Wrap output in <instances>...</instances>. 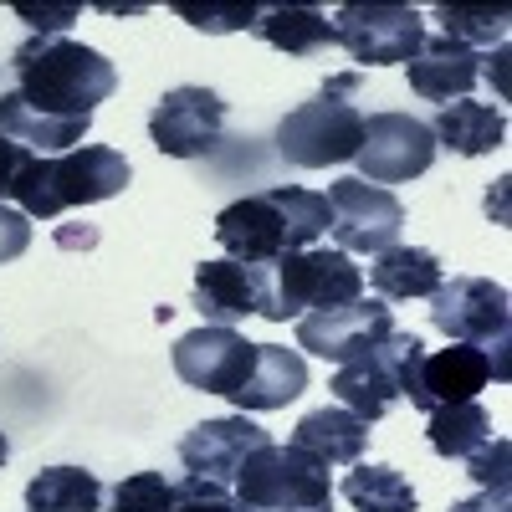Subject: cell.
<instances>
[{
  "label": "cell",
  "mask_w": 512,
  "mask_h": 512,
  "mask_svg": "<svg viewBox=\"0 0 512 512\" xmlns=\"http://www.w3.org/2000/svg\"><path fill=\"white\" fill-rule=\"evenodd\" d=\"M507 461H512V441L492 436L482 451L466 456V477H472L482 492H507Z\"/></svg>",
  "instance_id": "cell-31"
},
{
  "label": "cell",
  "mask_w": 512,
  "mask_h": 512,
  "mask_svg": "<svg viewBox=\"0 0 512 512\" xmlns=\"http://www.w3.org/2000/svg\"><path fill=\"white\" fill-rule=\"evenodd\" d=\"M26 246H31L26 216H21V210H11V205H0V262H16Z\"/></svg>",
  "instance_id": "cell-33"
},
{
  "label": "cell",
  "mask_w": 512,
  "mask_h": 512,
  "mask_svg": "<svg viewBox=\"0 0 512 512\" xmlns=\"http://www.w3.org/2000/svg\"><path fill=\"white\" fill-rule=\"evenodd\" d=\"M431 323L451 344H472V349L507 344V328H512L507 287L492 277H451L431 292Z\"/></svg>",
  "instance_id": "cell-11"
},
{
  "label": "cell",
  "mask_w": 512,
  "mask_h": 512,
  "mask_svg": "<svg viewBox=\"0 0 512 512\" xmlns=\"http://www.w3.org/2000/svg\"><path fill=\"white\" fill-rule=\"evenodd\" d=\"M344 502L354 507V512H415L420 502H415V487L395 472V466H364V461H354V472L344 477Z\"/></svg>",
  "instance_id": "cell-27"
},
{
  "label": "cell",
  "mask_w": 512,
  "mask_h": 512,
  "mask_svg": "<svg viewBox=\"0 0 512 512\" xmlns=\"http://www.w3.org/2000/svg\"><path fill=\"white\" fill-rule=\"evenodd\" d=\"M354 164H359V180L379 190L420 180L436 164V134H431V123H420L410 113H369Z\"/></svg>",
  "instance_id": "cell-8"
},
{
  "label": "cell",
  "mask_w": 512,
  "mask_h": 512,
  "mask_svg": "<svg viewBox=\"0 0 512 512\" xmlns=\"http://www.w3.org/2000/svg\"><path fill=\"white\" fill-rule=\"evenodd\" d=\"M26 164H31V149H21L16 139L0 134V200H11V190H16V180H21Z\"/></svg>",
  "instance_id": "cell-35"
},
{
  "label": "cell",
  "mask_w": 512,
  "mask_h": 512,
  "mask_svg": "<svg viewBox=\"0 0 512 512\" xmlns=\"http://www.w3.org/2000/svg\"><path fill=\"white\" fill-rule=\"evenodd\" d=\"M308 390V364L297 349L282 344H256V369L241 390L231 395V405L241 415H262V410H282L287 400H297Z\"/></svg>",
  "instance_id": "cell-19"
},
{
  "label": "cell",
  "mask_w": 512,
  "mask_h": 512,
  "mask_svg": "<svg viewBox=\"0 0 512 512\" xmlns=\"http://www.w3.org/2000/svg\"><path fill=\"white\" fill-rule=\"evenodd\" d=\"M251 31L287 57H313V52L333 47V21L318 6H272L256 16Z\"/></svg>",
  "instance_id": "cell-24"
},
{
  "label": "cell",
  "mask_w": 512,
  "mask_h": 512,
  "mask_svg": "<svg viewBox=\"0 0 512 512\" xmlns=\"http://www.w3.org/2000/svg\"><path fill=\"white\" fill-rule=\"evenodd\" d=\"M446 512H512V502H507V492H477L466 502H451Z\"/></svg>",
  "instance_id": "cell-36"
},
{
  "label": "cell",
  "mask_w": 512,
  "mask_h": 512,
  "mask_svg": "<svg viewBox=\"0 0 512 512\" xmlns=\"http://www.w3.org/2000/svg\"><path fill=\"white\" fill-rule=\"evenodd\" d=\"M103 482L82 466H47L36 472L26 487V507L31 512H103Z\"/></svg>",
  "instance_id": "cell-25"
},
{
  "label": "cell",
  "mask_w": 512,
  "mask_h": 512,
  "mask_svg": "<svg viewBox=\"0 0 512 512\" xmlns=\"http://www.w3.org/2000/svg\"><path fill=\"white\" fill-rule=\"evenodd\" d=\"M134 180L128 159L108 144H77L67 154L41 159L31 154V164L21 169V180L11 190V200L21 205V216H41V221H57L62 210L72 205H98L123 195V185Z\"/></svg>",
  "instance_id": "cell-3"
},
{
  "label": "cell",
  "mask_w": 512,
  "mask_h": 512,
  "mask_svg": "<svg viewBox=\"0 0 512 512\" xmlns=\"http://www.w3.org/2000/svg\"><path fill=\"white\" fill-rule=\"evenodd\" d=\"M236 512H333L328 466L272 441L236 472Z\"/></svg>",
  "instance_id": "cell-6"
},
{
  "label": "cell",
  "mask_w": 512,
  "mask_h": 512,
  "mask_svg": "<svg viewBox=\"0 0 512 512\" xmlns=\"http://www.w3.org/2000/svg\"><path fill=\"white\" fill-rule=\"evenodd\" d=\"M262 446H272V436L251 415H216V420H200L195 431L180 441V461H185L190 477L236 482V472Z\"/></svg>",
  "instance_id": "cell-15"
},
{
  "label": "cell",
  "mask_w": 512,
  "mask_h": 512,
  "mask_svg": "<svg viewBox=\"0 0 512 512\" xmlns=\"http://www.w3.org/2000/svg\"><path fill=\"white\" fill-rule=\"evenodd\" d=\"M226 134V103L210 88H175L149 113V139L169 159H205Z\"/></svg>",
  "instance_id": "cell-13"
},
{
  "label": "cell",
  "mask_w": 512,
  "mask_h": 512,
  "mask_svg": "<svg viewBox=\"0 0 512 512\" xmlns=\"http://www.w3.org/2000/svg\"><path fill=\"white\" fill-rule=\"evenodd\" d=\"M333 41L359 67H400L420 52L425 16L415 6H344L333 16Z\"/></svg>",
  "instance_id": "cell-10"
},
{
  "label": "cell",
  "mask_w": 512,
  "mask_h": 512,
  "mask_svg": "<svg viewBox=\"0 0 512 512\" xmlns=\"http://www.w3.org/2000/svg\"><path fill=\"white\" fill-rule=\"evenodd\" d=\"M390 333H395V318H390L384 297H349V303H338V308H318V313L297 318V349L344 364V359L374 349L379 338H390Z\"/></svg>",
  "instance_id": "cell-12"
},
{
  "label": "cell",
  "mask_w": 512,
  "mask_h": 512,
  "mask_svg": "<svg viewBox=\"0 0 512 512\" xmlns=\"http://www.w3.org/2000/svg\"><path fill=\"white\" fill-rule=\"evenodd\" d=\"M369 282H374V292L384 297V303H410V297H431L446 282V272L436 262V251H425V246H390V251L374 256Z\"/></svg>",
  "instance_id": "cell-23"
},
{
  "label": "cell",
  "mask_w": 512,
  "mask_h": 512,
  "mask_svg": "<svg viewBox=\"0 0 512 512\" xmlns=\"http://www.w3.org/2000/svg\"><path fill=\"white\" fill-rule=\"evenodd\" d=\"M6 461H11V441H6V436H0V466H6Z\"/></svg>",
  "instance_id": "cell-37"
},
{
  "label": "cell",
  "mask_w": 512,
  "mask_h": 512,
  "mask_svg": "<svg viewBox=\"0 0 512 512\" xmlns=\"http://www.w3.org/2000/svg\"><path fill=\"white\" fill-rule=\"evenodd\" d=\"M420 359H425V344L415 333L395 328L390 338H379L374 349H364V354L338 364V374L328 379V390H333L338 405L354 410L359 420H384L400 395H410V379H415Z\"/></svg>",
  "instance_id": "cell-7"
},
{
  "label": "cell",
  "mask_w": 512,
  "mask_h": 512,
  "mask_svg": "<svg viewBox=\"0 0 512 512\" xmlns=\"http://www.w3.org/2000/svg\"><path fill=\"white\" fill-rule=\"evenodd\" d=\"M175 16L190 21L195 31L221 36V31H251L262 6H195V0H175Z\"/></svg>",
  "instance_id": "cell-30"
},
{
  "label": "cell",
  "mask_w": 512,
  "mask_h": 512,
  "mask_svg": "<svg viewBox=\"0 0 512 512\" xmlns=\"http://www.w3.org/2000/svg\"><path fill=\"white\" fill-rule=\"evenodd\" d=\"M492 384V359L487 349L472 344H451L441 354H425L415 379H410V405L415 410H441V405H461V400H477Z\"/></svg>",
  "instance_id": "cell-17"
},
{
  "label": "cell",
  "mask_w": 512,
  "mask_h": 512,
  "mask_svg": "<svg viewBox=\"0 0 512 512\" xmlns=\"http://www.w3.org/2000/svg\"><path fill=\"white\" fill-rule=\"evenodd\" d=\"M88 128H93V118H47V113H36L31 103H21L16 88L0 93V134L16 139L31 154H41V159L77 149L82 139H88Z\"/></svg>",
  "instance_id": "cell-21"
},
{
  "label": "cell",
  "mask_w": 512,
  "mask_h": 512,
  "mask_svg": "<svg viewBox=\"0 0 512 512\" xmlns=\"http://www.w3.org/2000/svg\"><path fill=\"white\" fill-rule=\"evenodd\" d=\"M436 21H441V36L482 52V47H502L512 16L502 6H436Z\"/></svg>",
  "instance_id": "cell-28"
},
{
  "label": "cell",
  "mask_w": 512,
  "mask_h": 512,
  "mask_svg": "<svg viewBox=\"0 0 512 512\" xmlns=\"http://www.w3.org/2000/svg\"><path fill=\"white\" fill-rule=\"evenodd\" d=\"M431 134H436V149H451V154H461V159H477V154L502 149L507 118H502V108H492V103L461 98V103H446V108L436 113Z\"/></svg>",
  "instance_id": "cell-22"
},
{
  "label": "cell",
  "mask_w": 512,
  "mask_h": 512,
  "mask_svg": "<svg viewBox=\"0 0 512 512\" xmlns=\"http://www.w3.org/2000/svg\"><path fill=\"white\" fill-rule=\"evenodd\" d=\"M349 297H364V267H354V256L338 246H303L267 267V323L303 318L308 308H338Z\"/></svg>",
  "instance_id": "cell-5"
},
{
  "label": "cell",
  "mask_w": 512,
  "mask_h": 512,
  "mask_svg": "<svg viewBox=\"0 0 512 512\" xmlns=\"http://www.w3.org/2000/svg\"><path fill=\"white\" fill-rule=\"evenodd\" d=\"M16 16H21V21H31V26H36V36H52V31L72 26V21L82 16V6H16Z\"/></svg>",
  "instance_id": "cell-34"
},
{
  "label": "cell",
  "mask_w": 512,
  "mask_h": 512,
  "mask_svg": "<svg viewBox=\"0 0 512 512\" xmlns=\"http://www.w3.org/2000/svg\"><path fill=\"white\" fill-rule=\"evenodd\" d=\"M175 507V482L164 472H134L113 487V512H169Z\"/></svg>",
  "instance_id": "cell-29"
},
{
  "label": "cell",
  "mask_w": 512,
  "mask_h": 512,
  "mask_svg": "<svg viewBox=\"0 0 512 512\" xmlns=\"http://www.w3.org/2000/svg\"><path fill=\"white\" fill-rule=\"evenodd\" d=\"M169 512H236V497L226 492V482L185 477V482H175V507Z\"/></svg>",
  "instance_id": "cell-32"
},
{
  "label": "cell",
  "mask_w": 512,
  "mask_h": 512,
  "mask_svg": "<svg viewBox=\"0 0 512 512\" xmlns=\"http://www.w3.org/2000/svg\"><path fill=\"white\" fill-rule=\"evenodd\" d=\"M16 72V93L47 118H93L98 103L113 98L118 88V67L67 36H31L11 52Z\"/></svg>",
  "instance_id": "cell-1"
},
{
  "label": "cell",
  "mask_w": 512,
  "mask_h": 512,
  "mask_svg": "<svg viewBox=\"0 0 512 512\" xmlns=\"http://www.w3.org/2000/svg\"><path fill=\"white\" fill-rule=\"evenodd\" d=\"M425 436H431V451L446 456V461H466L472 451H482L492 441V415L477 405V400H461V405H441L431 410V425H425Z\"/></svg>",
  "instance_id": "cell-26"
},
{
  "label": "cell",
  "mask_w": 512,
  "mask_h": 512,
  "mask_svg": "<svg viewBox=\"0 0 512 512\" xmlns=\"http://www.w3.org/2000/svg\"><path fill=\"white\" fill-rule=\"evenodd\" d=\"M256 369V344L236 328H195L175 344V374L200 395H236Z\"/></svg>",
  "instance_id": "cell-14"
},
{
  "label": "cell",
  "mask_w": 512,
  "mask_h": 512,
  "mask_svg": "<svg viewBox=\"0 0 512 512\" xmlns=\"http://www.w3.org/2000/svg\"><path fill=\"white\" fill-rule=\"evenodd\" d=\"M328 231L338 241V251L354 256H379L400 246V231H405V205L395 190H379V185H364V180H333L328 185Z\"/></svg>",
  "instance_id": "cell-9"
},
{
  "label": "cell",
  "mask_w": 512,
  "mask_h": 512,
  "mask_svg": "<svg viewBox=\"0 0 512 512\" xmlns=\"http://www.w3.org/2000/svg\"><path fill=\"white\" fill-rule=\"evenodd\" d=\"M287 446L313 456L318 466H354L364 456V446H369V420H359L344 405H323V410L297 420V431H292Z\"/></svg>",
  "instance_id": "cell-20"
},
{
  "label": "cell",
  "mask_w": 512,
  "mask_h": 512,
  "mask_svg": "<svg viewBox=\"0 0 512 512\" xmlns=\"http://www.w3.org/2000/svg\"><path fill=\"white\" fill-rule=\"evenodd\" d=\"M405 72H410V88L420 93V98H431V103H461L466 93L477 88V77H482V52H472V47H461V41H451V36H425L420 41V52L405 62Z\"/></svg>",
  "instance_id": "cell-18"
},
{
  "label": "cell",
  "mask_w": 512,
  "mask_h": 512,
  "mask_svg": "<svg viewBox=\"0 0 512 512\" xmlns=\"http://www.w3.org/2000/svg\"><path fill=\"white\" fill-rule=\"evenodd\" d=\"M195 308L210 328H236L246 318H267V267L246 262H200L195 267Z\"/></svg>",
  "instance_id": "cell-16"
},
{
  "label": "cell",
  "mask_w": 512,
  "mask_h": 512,
  "mask_svg": "<svg viewBox=\"0 0 512 512\" xmlns=\"http://www.w3.org/2000/svg\"><path fill=\"white\" fill-rule=\"evenodd\" d=\"M328 195L318 190H297V185H277L262 195H246L236 205H226L216 216V241L231 262L246 267H272L277 256L303 251L328 231Z\"/></svg>",
  "instance_id": "cell-2"
},
{
  "label": "cell",
  "mask_w": 512,
  "mask_h": 512,
  "mask_svg": "<svg viewBox=\"0 0 512 512\" xmlns=\"http://www.w3.org/2000/svg\"><path fill=\"white\" fill-rule=\"evenodd\" d=\"M354 72L333 77L328 88L308 103H297L282 123H277V154L297 169H328V164H349L364 144V113L354 103H344V93H354Z\"/></svg>",
  "instance_id": "cell-4"
}]
</instances>
